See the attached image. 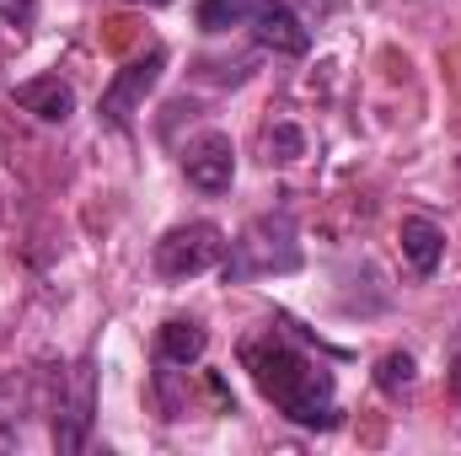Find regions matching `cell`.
I'll list each match as a JSON object with an SVG mask.
<instances>
[{
    "instance_id": "obj_1",
    "label": "cell",
    "mask_w": 461,
    "mask_h": 456,
    "mask_svg": "<svg viewBox=\"0 0 461 456\" xmlns=\"http://www.w3.org/2000/svg\"><path fill=\"white\" fill-rule=\"evenodd\" d=\"M241 370L252 376V387L263 392V403H274V414H285L290 424L306 430H333L339 424V381L322 360H312L306 349L285 339V333H252L241 339Z\"/></svg>"
},
{
    "instance_id": "obj_2",
    "label": "cell",
    "mask_w": 461,
    "mask_h": 456,
    "mask_svg": "<svg viewBox=\"0 0 461 456\" xmlns=\"http://www.w3.org/2000/svg\"><path fill=\"white\" fill-rule=\"evenodd\" d=\"M92 419H97V370H92V360H76L70 370L54 376V392H49V441H54V451L59 456L86 451Z\"/></svg>"
},
{
    "instance_id": "obj_3",
    "label": "cell",
    "mask_w": 461,
    "mask_h": 456,
    "mask_svg": "<svg viewBox=\"0 0 461 456\" xmlns=\"http://www.w3.org/2000/svg\"><path fill=\"white\" fill-rule=\"evenodd\" d=\"M301 269L295 221L290 215H263L226 247V279H258V274H290Z\"/></svg>"
},
{
    "instance_id": "obj_4",
    "label": "cell",
    "mask_w": 461,
    "mask_h": 456,
    "mask_svg": "<svg viewBox=\"0 0 461 456\" xmlns=\"http://www.w3.org/2000/svg\"><path fill=\"white\" fill-rule=\"evenodd\" d=\"M226 247L230 242L215 221H183V226H172L156 242L150 263H156L161 279L183 285V279H199V274H210L215 263H226Z\"/></svg>"
},
{
    "instance_id": "obj_5",
    "label": "cell",
    "mask_w": 461,
    "mask_h": 456,
    "mask_svg": "<svg viewBox=\"0 0 461 456\" xmlns=\"http://www.w3.org/2000/svg\"><path fill=\"white\" fill-rule=\"evenodd\" d=\"M167 43H150L145 54H134L123 70H118L113 81H108V92H103V123H113V129H129V118L140 114V103L156 92V81H161V70H167Z\"/></svg>"
},
{
    "instance_id": "obj_6",
    "label": "cell",
    "mask_w": 461,
    "mask_h": 456,
    "mask_svg": "<svg viewBox=\"0 0 461 456\" xmlns=\"http://www.w3.org/2000/svg\"><path fill=\"white\" fill-rule=\"evenodd\" d=\"M43 414V376L5 370L0 376V451H22L32 441V419Z\"/></svg>"
},
{
    "instance_id": "obj_7",
    "label": "cell",
    "mask_w": 461,
    "mask_h": 456,
    "mask_svg": "<svg viewBox=\"0 0 461 456\" xmlns=\"http://www.w3.org/2000/svg\"><path fill=\"white\" fill-rule=\"evenodd\" d=\"M183 172L194 188L204 194H226L236 183V145H230L226 129H199L188 145H183Z\"/></svg>"
},
{
    "instance_id": "obj_8",
    "label": "cell",
    "mask_w": 461,
    "mask_h": 456,
    "mask_svg": "<svg viewBox=\"0 0 461 456\" xmlns=\"http://www.w3.org/2000/svg\"><path fill=\"white\" fill-rule=\"evenodd\" d=\"M252 38L274 54H290V59H301L312 49V32H306V22L295 16L290 0H263L258 16H252Z\"/></svg>"
},
{
    "instance_id": "obj_9",
    "label": "cell",
    "mask_w": 461,
    "mask_h": 456,
    "mask_svg": "<svg viewBox=\"0 0 461 456\" xmlns=\"http://www.w3.org/2000/svg\"><path fill=\"white\" fill-rule=\"evenodd\" d=\"M11 103H16L22 114L43 118V123H65V118L76 114V92H70V81H59V76L16 81V87H11Z\"/></svg>"
},
{
    "instance_id": "obj_10",
    "label": "cell",
    "mask_w": 461,
    "mask_h": 456,
    "mask_svg": "<svg viewBox=\"0 0 461 456\" xmlns=\"http://www.w3.org/2000/svg\"><path fill=\"white\" fill-rule=\"evenodd\" d=\"M397 247H402V258H408L413 274H435L440 258H446V231L435 226L429 215H402V226H397Z\"/></svg>"
},
{
    "instance_id": "obj_11",
    "label": "cell",
    "mask_w": 461,
    "mask_h": 456,
    "mask_svg": "<svg viewBox=\"0 0 461 456\" xmlns=\"http://www.w3.org/2000/svg\"><path fill=\"white\" fill-rule=\"evenodd\" d=\"M204 349H210V333H204L194 317H172V323H161V333H156V354H161V365H172V370L199 365Z\"/></svg>"
},
{
    "instance_id": "obj_12",
    "label": "cell",
    "mask_w": 461,
    "mask_h": 456,
    "mask_svg": "<svg viewBox=\"0 0 461 456\" xmlns=\"http://www.w3.org/2000/svg\"><path fill=\"white\" fill-rule=\"evenodd\" d=\"M263 0H199L194 5V22L199 32H230V27H252Z\"/></svg>"
},
{
    "instance_id": "obj_13",
    "label": "cell",
    "mask_w": 461,
    "mask_h": 456,
    "mask_svg": "<svg viewBox=\"0 0 461 456\" xmlns=\"http://www.w3.org/2000/svg\"><path fill=\"white\" fill-rule=\"evenodd\" d=\"M413 381H419V365H413V354H408V349H392V354H381V360H375V387H381L386 397H402Z\"/></svg>"
},
{
    "instance_id": "obj_14",
    "label": "cell",
    "mask_w": 461,
    "mask_h": 456,
    "mask_svg": "<svg viewBox=\"0 0 461 456\" xmlns=\"http://www.w3.org/2000/svg\"><path fill=\"white\" fill-rule=\"evenodd\" d=\"M301 150H306V134L295 123H274L268 129V161H295Z\"/></svg>"
},
{
    "instance_id": "obj_15",
    "label": "cell",
    "mask_w": 461,
    "mask_h": 456,
    "mask_svg": "<svg viewBox=\"0 0 461 456\" xmlns=\"http://www.w3.org/2000/svg\"><path fill=\"white\" fill-rule=\"evenodd\" d=\"M0 22L16 27V32H27L38 22V0H0Z\"/></svg>"
},
{
    "instance_id": "obj_16",
    "label": "cell",
    "mask_w": 461,
    "mask_h": 456,
    "mask_svg": "<svg viewBox=\"0 0 461 456\" xmlns=\"http://www.w3.org/2000/svg\"><path fill=\"white\" fill-rule=\"evenodd\" d=\"M134 5H172V0H134Z\"/></svg>"
},
{
    "instance_id": "obj_17",
    "label": "cell",
    "mask_w": 461,
    "mask_h": 456,
    "mask_svg": "<svg viewBox=\"0 0 461 456\" xmlns=\"http://www.w3.org/2000/svg\"><path fill=\"white\" fill-rule=\"evenodd\" d=\"M456 397H461V365H456Z\"/></svg>"
}]
</instances>
